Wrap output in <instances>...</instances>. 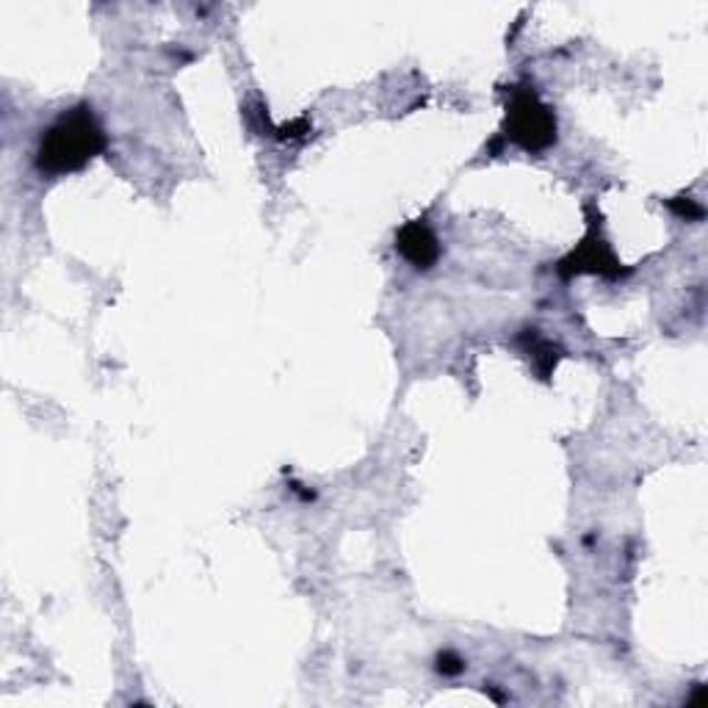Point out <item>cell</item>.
Masks as SVG:
<instances>
[{"label": "cell", "instance_id": "6da1fadb", "mask_svg": "<svg viewBox=\"0 0 708 708\" xmlns=\"http://www.w3.org/2000/svg\"><path fill=\"white\" fill-rule=\"evenodd\" d=\"M105 148H109V139L103 125L94 117L92 105L81 103L64 111L42 133L37 148V170L50 178L72 175L92 164L100 153H105Z\"/></svg>", "mask_w": 708, "mask_h": 708}, {"label": "cell", "instance_id": "7a4b0ae2", "mask_svg": "<svg viewBox=\"0 0 708 708\" xmlns=\"http://www.w3.org/2000/svg\"><path fill=\"white\" fill-rule=\"evenodd\" d=\"M504 142L537 155L556 144V114L532 87H513L502 125Z\"/></svg>", "mask_w": 708, "mask_h": 708}, {"label": "cell", "instance_id": "3957f363", "mask_svg": "<svg viewBox=\"0 0 708 708\" xmlns=\"http://www.w3.org/2000/svg\"><path fill=\"white\" fill-rule=\"evenodd\" d=\"M587 211V235L581 239V244L573 252H567L559 263H556V272L565 280L576 277V274H598L604 280H620L626 274H631V269L623 266L617 261V255L611 252V246L606 244L604 233H600V216L595 213L593 205L584 208Z\"/></svg>", "mask_w": 708, "mask_h": 708}, {"label": "cell", "instance_id": "277c9868", "mask_svg": "<svg viewBox=\"0 0 708 708\" xmlns=\"http://www.w3.org/2000/svg\"><path fill=\"white\" fill-rule=\"evenodd\" d=\"M396 252L415 272H429L441 261L443 246L426 219H413L396 233Z\"/></svg>", "mask_w": 708, "mask_h": 708}, {"label": "cell", "instance_id": "5b68a950", "mask_svg": "<svg viewBox=\"0 0 708 708\" xmlns=\"http://www.w3.org/2000/svg\"><path fill=\"white\" fill-rule=\"evenodd\" d=\"M518 346L526 352V357L532 360L534 371L539 374V380L548 382L550 374H554L556 363H559L562 357H565V352L559 350V346L554 344V341L543 338V335L537 333V330H524V333L518 335Z\"/></svg>", "mask_w": 708, "mask_h": 708}, {"label": "cell", "instance_id": "8992f818", "mask_svg": "<svg viewBox=\"0 0 708 708\" xmlns=\"http://www.w3.org/2000/svg\"><path fill=\"white\" fill-rule=\"evenodd\" d=\"M667 208H670L678 219H687V222H700V219H706V208L700 205L698 200H692V196H672V200H667Z\"/></svg>", "mask_w": 708, "mask_h": 708}, {"label": "cell", "instance_id": "52a82bcc", "mask_svg": "<svg viewBox=\"0 0 708 708\" xmlns=\"http://www.w3.org/2000/svg\"><path fill=\"white\" fill-rule=\"evenodd\" d=\"M435 670L441 672V676H459V672H465V661L463 656H457L454 650H443V654H437L435 659Z\"/></svg>", "mask_w": 708, "mask_h": 708}, {"label": "cell", "instance_id": "ba28073f", "mask_svg": "<svg viewBox=\"0 0 708 708\" xmlns=\"http://www.w3.org/2000/svg\"><path fill=\"white\" fill-rule=\"evenodd\" d=\"M689 704H692V706H706L708 704V695H706L704 684H695V695L689 698Z\"/></svg>", "mask_w": 708, "mask_h": 708}]
</instances>
